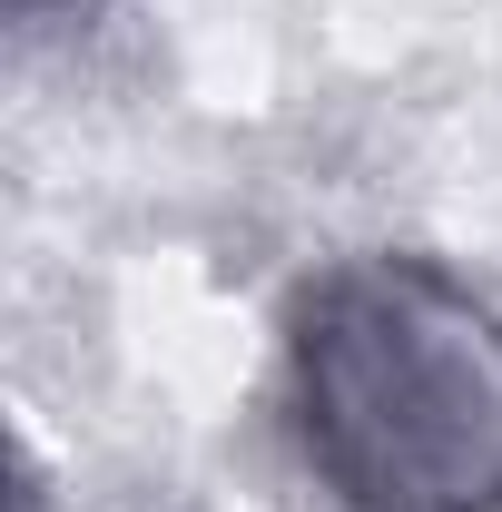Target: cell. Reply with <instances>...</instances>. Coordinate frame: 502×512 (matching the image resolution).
<instances>
[{
    "label": "cell",
    "mask_w": 502,
    "mask_h": 512,
    "mask_svg": "<svg viewBox=\"0 0 502 512\" xmlns=\"http://www.w3.org/2000/svg\"><path fill=\"white\" fill-rule=\"evenodd\" d=\"M286 434L345 512H502V306L424 247L286 296Z\"/></svg>",
    "instance_id": "cell-1"
},
{
    "label": "cell",
    "mask_w": 502,
    "mask_h": 512,
    "mask_svg": "<svg viewBox=\"0 0 502 512\" xmlns=\"http://www.w3.org/2000/svg\"><path fill=\"white\" fill-rule=\"evenodd\" d=\"M50 10H69V0H10V20H50Z\"/></svg>",
    "instance_id": "cell-2"
}]
</instances>
